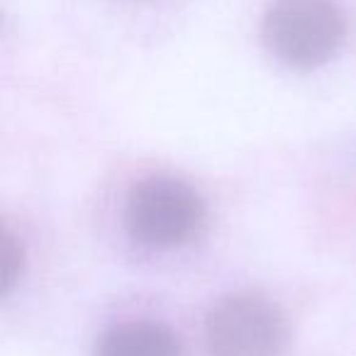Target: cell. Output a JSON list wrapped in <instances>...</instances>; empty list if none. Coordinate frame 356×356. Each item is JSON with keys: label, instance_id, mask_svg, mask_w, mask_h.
Listing matches in <instances>:
<instances>
[{"label": "cell", "instance_id": "cell-5", "mask_svg": "<svg viewBox=\"0 0 356 356\" xmlns=\"http://www.w3.org/2000/svg\"><path fill=\"white\" fill-rule=\"evenodd\" d=\"M20 268H22V247L6 229V234H3V283H6V293H10V288L15 286L17 276H20Z\"/></svg>", "mask_w": 356, "mask_h": 356}, {"label": "cell", "instance_id": "cell-4", "mask_svg": "<svg viewBox=\"0 0 356 356\" xmlns=\"http://www.w3.org/2000/svg\"><path fill=\"white\" fill-rule=\"evenodd\" d=\"M95 356H181L178 337L159 322H122L100 337Z\"/></svg>", "mask_w": 356, "mask_h": 356}, {"label": "cell", "instance_id": "cell-1", "mask_svg": "<svg viewBox=\"0 0 356 356\" xmlns=\"http://www.w3.org/2000/svg\"><path fill=\"white\" fill-rule=\"evenodd\" d=\"M261 40L281 64L310 71L327 64L346 40V15L337 0H271Z\"/></svg>", "mask_w": 356, "mask_h": 356}, {"label": "cell", "instance_id": "cell-3", "mask_svg": "<svg viewBox=\"0 0 356 356\" xmlns=\"http://www.w3.org/2000/svg\"><path fill=\"white\" fill-rule=\"evenodd\" d=\"M210 356H281L288 325L271 300L254 293L222 298L205 322Z\"/></svg>", "mask_w": 356, "mask_h": 356}, {"label": "cell", "instance_id": "cell-2", "mask_svg": "<svg viewBox=\"0 0 356 356\" xmlns=\"http://www.w3.org/2000/svg\"><path fill=\"white\" fill-rule=\"evenodd\" d=\"M208 210L188 184L168 176L144 178L124 200L127 234L149 249H176L203 234Z\"/></svg>", "mask_w": 356, "mask_h": 356}]
</instances>
